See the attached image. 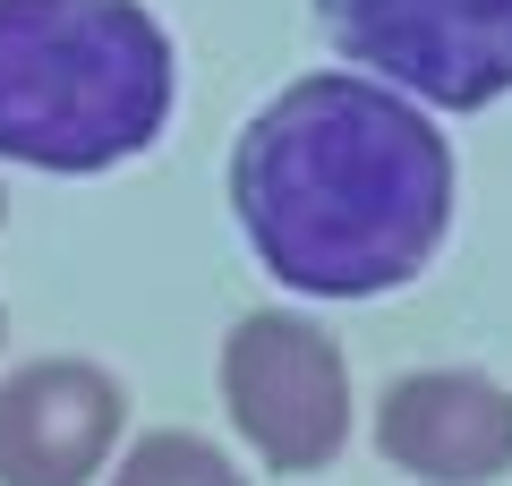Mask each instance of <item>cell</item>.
Listing matches in <instances>:
<instances>
[{"label": "cell", "instance_id": "cell-2", "mask_svg": "<svg viewBox=\"0 0 512 486\" xmlns=\"http://www.w3.org/2000/svg\"><path fill=\"white\" fill-rule=\"evenodd\" d=\"M180 52L137 0H0V162L111 171L146 154Z\"/></svg>", "mask_w": 512, "mask_h": 486}, {"label": "cell", "instance_id": "cell-3", "mask_svg": "<svg viewBox=\"0 0 512 486\" xmlns=\"http://www.w3.org/2000/svg\"><path fill=\"white\" fill-rule=\"evenodd\" d=\"M222 410L274 469H333L350 444V367L308 316H239L222 342Z\"/></svg>", "mask_w": 512, "mask_h": 486}, {"label": "cell", "instance_id": "cell-9", "mask_svg": "<svg viewBox=\"0 0 512 486\" xmlns=\"http://www.w3.org/2000/svg\"><path fill=\"white\" fill-rule=\"evenodd\" d=\"M0 222H9V197H0Z\"/></svg>", "mask_w": 512, "mask_h": 486}, {"label": "cell", "instance_id": "cell-7", "mask_svg": "<svg viewBox=\"0 0 512 486\" xmlns=\"http://www.w3.org/2000/svg\"><path fill=\"white\" fill-rule=\"evenodd\" d=\"M111 486H248L239 461L205 435H180V427H154L128 444V461L111 469Z\"/></svg>", "mask_w": 512, "mask_h": 486}, {"label": "cell", "instance_id": "cell-6", "mask_svg": "<svg viewBox=\"0 0 512 486\" xmlns=\"http://www.w3.org/2000/svg\"><path fill=\"white\" fill-rule=\"evenodd\" d=\"M128 393L86 359H35L0 376V486H86L120 444Z\"/></svg>", "mask_w": 512, "mask_h": 486}, {"label": "cell", "instance_id": "cell-5", "mask_svg": "<svg viewBox=\"0 0 512 486\" xmlns=\"http://www.w3.org/2000/svg\"><path fill=\"white\" fill-rule=\"evenodd\" d=\"M376 444L419 486H495L512 469V393L478 367H419L384 384Z\"/></svg>", "mask_w": 512, "mask_h": 486}, {"label": "cell", "instance_id": "cell-8", "mask_svg": "<svg viewBox=\"0 0 512 486\" xmlns=\"http://www.w3.org/2000/svg\"><path fill=\"white\" fill-rule=\"evenodd\" d=\"M0 342H9V316H0Z\"/></svg>", "mask_w": 512, "mask_h": 486}, {"label": "cell", "instance_id": "cell-4", "mask_svg": "<svg viewBox=\"0 0 512 486\" xmlns=\"http://www.w3.org/2000/svg\"><path fill=\"white\" fill-rule=\"evenodd\" d=\"M333 52L436 111L512 94V0H316Z\"/></svg>", "mask_w": 512, "mask_h": 486}, {"label": "cell", "instance_id": "cell-1", "mask_svg": "<svg viewBox=\"0 0 512 486\" xmlns=\"http://www.w3.org/2000/svg\"><path fill=\"white\" fill-rule=\"evenodd\" d=\"M231 214L256 265L308 299H376L453 231V145L376 77H299L231 145Z\"/></svg>", "mask_w": 512, "mask_h": 486}]
</instances>
